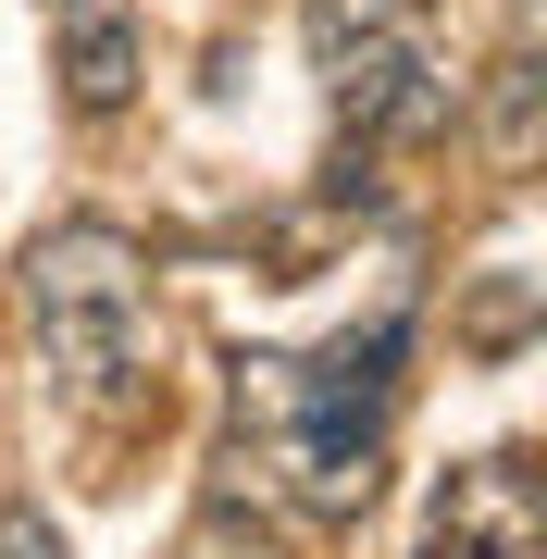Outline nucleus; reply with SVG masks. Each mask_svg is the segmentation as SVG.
<instances>
[{"mask_svg":"<svg viewBox=\"0 0 547 559\" xmlns=\"http://www.w3.org/2000/svg\"><path fill=\"white\" fill-rule=\"evenodd\" d=\"M411 559H547V498H535V473H523L510 448L461 460V473L436 485Z\"/></svg>","mask_w":547,"mask_h":559,"instance_id":"20e7f679","label":"nucleus"},{"mask_svg":"<svg viewBox=\"0 0 547 559\" xmlns=\"http://www.w3.org/2000/svg\"><path fill=\"white\" fill-rule=\"evenodd\" d=\"M0 559H75V547H62V522L38 498H0Z\"/></svg>","mask_w":547,"mask_h":559,"instance_id":"6e6552de","label":"nucleus"},{"mask_svg":"<svg viewBox=\"0 0 547 559\" xmlns=\"http://www.w3.org/2000/svg\"><path fill=\"white\" fill-rule=\"evenodd\" d=\"M237 460L224 473H274L299 522H361L385 485V436H399L411 385V299L361 311L324 348H237Z\"/></svg>","mask_w":547,"mask_h":559,"instance_id":"f257e3e1","label":"nucleus"},{"mask_svg":"<svg viewBox=\"0 0 547 559\" xmlns=\"http://www.w3.org/2000/svg\"><path fill=\"white\" fill-rule=\"evenodd\" d=\"M523 323H535V274H498L486 299H473V323H461V336L486 348V360H510V348H523Z\"/></svg>","mask_w":547,"mask_h":559,"instance_id":"0eeeda50","label":"nucleus"},{"mask_svg":"<svg viewBox=\"0 0 547 559\" xmlns=\"http://www.w3.org/2000/svg\"><path fill=\"white\" fill-rule=\"evenodd\" d=\"M535 87H547V62H535V0H510V38H498V62H486V162H498V175L535 162Z\"/></svg>","mask_w":547,"mask_h":559,"instance_id":"423d86ee","label":"nucleus"},{"mask_svg":"<svg viewBox=\"0 0 547 559\" xmlns=\"http://www.w3.org/2000/svg\"><path fill=\"white\" fill-rule=\"evenodd\" d=\"M50 75H62V112L75 124H112L150 75V25L138 0H50Z\"/></svg>","mask_w":547,"mask_h":559,"instance_id":"39448f33","label":"nucleus"},{"mask_svg":"<svg viewBox=\"0 0 547 559\" xmlns=\"http://www.w3.org/2000/svg\"><path fill=\"white\" fill-rule=\"evenodd\" d=\"M299 50L336 112V187L373 175V150H436L461 124V75L424 0H299Z\"/></svg>","mask_w":547,"mask_h":559,"instance_id":"7ed1b4c3","label":"nucleus"},{"mask_svg":"<svg viewBox=\"0 0 547 559\" xmlns=\"http://www.w3.org/2000/svg\"><path fill=\"white\" fill-rule=\"evenodd\" d=\"M13 336H25V360H38L50 411L138 423L150 399H163V373H150V249L124 237V224H100V212L25 237V261H13Z\"/></svg>","mask_w":547,"mask_h":559,"instance_id":"f03ea898","label":"nucleus"}]
</instances>
